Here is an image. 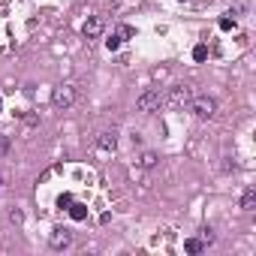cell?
<instances>
[{
  "instance_id": "1",
  "label": "cell",
  "mask_w": 256,
  "mask_h": 256,
  "mask_svg": "<svg viewBox=\"0 0 256 256\" xmlns=\"http://www.w3.org/2000/svg\"><path fill=\"white\" fill-rule=\"evenodd\" d=\"M187 106H190V112L196 114L199 121H211L214 114H217V100H214V97H208V94H199V97L193 94Z\"/></svg>"
},
{
  "instance_id": "2",
  "label": "cell",
  "mask_w": 256,
  "mask_h": 256,
  "mask_svg": "<svg viewBox=\"0 0 256 256\" xmlns=\"http://www.w3.org/2000/svg\"><path fill=\"white\" fill-rule=\"evenodd\" d=\"M190 97H193V87H190V85H172V87H169V94L163 97V106L184 109V106L190 103Z\"/></svg>"
},
{
  "instance_id": "3",
  "label": "cell",
  "mask_w": 256,
  "mask_h": 256,
  "mask_svg": "<svg viewBox=\"0 0 256 256\" xmlns=\"http://www.w3.org/2000/svg\"><path fill=\"white\" fill-rule=\"evenodd\" d=\"M160 106H163V94H160L157 87L142 90V94H139V100H136V109L142 112V114H154V112H160Z\"/></svg>"
},
{
  "instance_id": "4",
  "label": "cell",
  "mask_w": 256,
  "mask_h": 256,
  "mask_svg": "<svg viewBox=\"0 0 256 256\" xmlns=\"http://www.w3.org/2000/svg\"><path fill=\"white\" fill-rule=\"evenodd\" d=\"M76 103V85H69V82H63V85H57L55 90H52V106L55 109H69Z\"/></svg>"
},
{
  "instance_id": "5",
  "label": "cell",
  "mask_w": 256,
  "mask_h": 256,
  "mask_svg": "<svg viewBox=\"0 0 256 256\" xmlns=\"http://www.w3.org/2000/svg\"><path fill=\"white\" fill-rule=\"evenodd\" d=\"M73 244V232H69L66 226H57L52 235H49V247L52 250H63V247H69Z\"/></svg>"
},
{
  "instance_id": "6",
  "label": "cell",
  "mask_w": 256,
  "mask_h": 256,
  "mask_svg": "<svg viewBox=\"0 0 256 256\" xmlns=\"http://www.w3.org/2000/svg\"><path fill=\"white\" fill-rule=\"evenodd\" d=\"M106 30V21H103V15H90L85 25H82V33L87 36V39H97L100 33Z\"/></svg>"
},
{
  "instance_id": "7",
  "label": "cell",
  "mask_w": 256,
  "mask_h": 256,
  "mask_svg": "<svg viewBox=\"0 0 256 256\" xmlns=\"http://www.w3.org/2000/svg\"><path fill=\"white\" fill-rule=\"evenodd\" d=\"M97 148L112 154L114 148H118V133H114V130H103V133H97Z\"/></svg>"
},
{
  "instance_id": "8",
  "label": "cell",
  "mask_w": 256,
  "mask_h": 256,
  "mask_svg": "<svg viewBox=\"0 0 256 256\" xmlns=\"http://www.w3.org/2000/svg\"><path fill=\"white\" fill-rule=\"evenodd\" d=\"M66 211H69V217H73V220H87V205H82V202H73V205H69L66 208Z\"/></svg>"
},
{
  "instance_id": "9",
  "label": "cell",
  "mask_w": 256,
  "mask_h": 256,
  "mask_svg": "<svg viewBox=\"0 0 256 256\" xmlns=\"http://www.w3.org/2000/svg\"><path fill=\"white\" fill-rule=\"evenodd\" d=\"M241 208H244V211H253V208H256V190L253 187H247L241 193Z\"/></svg>"
},
{
  "instance_id": "10",
  "label": "cell",
  "mask_w": 256,
  "mask_h": 256,
  "mask_svg": "<svg viewBox=\"0 0 256 256\" xmlns=\"http://www.w3.org/2000/svg\"><path fill=\"white\" fill-rule=\"evenodd\" d=\"M184 250H187L190 256H199L205 250V241L202 238H187V241H184Z\"/></svg>"
},
{
  "instance_id": "11",
  "label": "cell",
  "mask_w": 256,
  "mask_h": 256,
  "mask_svg": "<svg viewBox=\"0 0 256 256\" xmlns=\"http://www.w3.org/2000/svg\"><path fill=\"white\" fill-rule=\"evenodd\" d=\"M157 163H160V157H157L154 151H145V154H142V160H139V166H142V169H154Z\"/></svg>"
},
{
  "instance_id": "12",
  "label": "cell",
  "mask_w": 256,
  "mask_h": 256,
  "mask_svg": "<svg viewBox=\"0 0 256 256\" xmlns=\"http://www.w3.org/2000/svg\"><path fill=\"white\" fill-rule=\"evenodd\" d=\"M205 57H208V45H205V42H199L196 49H193V60H196V63H202Z\"/></svg>"
},
{
  "instance_id": "13",
  "label": "cell",
  "mask_w": 256,
  "mask_h": 256,
  "mask_svg": "<svg viewBox=\"0 0 256 256\" xmlns=\"http://www.w3.org/2000/svg\"><path fill=\"white\" fill-rule=\"evenodd\" d=\"M121 42H124V39H121L118 33H112V36L106 39V49H109V52H118V49H121Z\"/></svg>"
},
{
  "instance_id": "14",
  "label": "cell",
  "mask_w": 256,
  "mask_h": 256,
  "mask_svg": "<svg viewBox=\"0 0 256 256\" xmlns=\"http://www.w3.org/2000/svg\"><path fill=\"white\" fill-rule=\"evenodd\" d=\"M9 148H12V139L0 133V157H6V154H9Z\"/></svg>"
},
{
  "instance_id": "15",
  "label": "cell",
  "mask_w": 256,
  "mask_h": 256,
  "mask_svg": "<svg viewBox=\"0 0 256 256\" xmlns=\"http://www.w3.org/2000/svg\"><path fill=\"white\" fill-rule=\"evenodd\" d=\"M118 36H121V39H133V36H136V28H130V25H121Z\"/></svg>"
},
{
  "instance_id": "16",
  "label": "cell",
  "mask_w": 256,
  "mask_h": 256,
  "mask_svg": "<svg viewBox=\"0 0 256 256\" xmlns=\"http://www.w3.org/2000/svg\"><path fill=\"white\" fill-rule=\"evenodd\" d=\"M199 238H202L205 244H214V229H211V226H205V229H202V235H199Z\"/></svg>"
},
{
  "instance_id": "17",
  "label": "cell",
  "mask_w": 256,
  "mask_h": 256,
  "mask_svg": "<svg viewBox=\"0 0 256 256\" xmlns=\"http://www.w3.org/2000/svg\"><path fill=\"white\" fill-rule=\"evenodd\" d=\"M69 205H73V196H69V193H60V196H57V208H69Z\"/></svg>"
},
{
  "instance_id": "18",
  "label": "cell",
  "mask_w": 256,
  "mask_h": 256,
  "mask_svg": "<svg viewBox=\"0 0 256 256\" xmlns=\"http://www.w3.org/2000/svg\"><path fill=\"white\" fill-rule=\"evenodd\" d=\"M9 220H12V223H21V220H25V214H21L18 208H12V211H9Z\"/></svg>"
},
{
  "instance_id": "19",
  "label": "cell",
  "mask_w": 256,
  "mask_h": 256,
  "mask_svg": "<svg viewBox=\"0 0 256 256\" xmlns=\"http://www.w3.org/2000/svg\"><path fill=\"white\" fill-rule=\"evenodd\" d=\"M232 28H235V21H232V18H220V30H232Z\"/></svg>"
},
{
  "instance_id": "20",
  "label": "cell",
  "mask_w": 256,
  "mask_h": 256,
  "mask_svg": "<svg viewBox=\"0 0 256 256\" xmlns=\"http://www.w3.org/2000/svg\"><path fill=\"white\" fill-rule=\"evenodd\" d=\"M181 3H187V0H181Z\"/></svg>"
},
{
  "instance_id": "21",
  "label": "cell",
  "mask_w": 256,
  "mask_h": 256,
  "mask_svg": "<svg viewBox=\"0 0 256 256\" xmlns=\"http://www.w3.org/2000/svg\"><path fill=\"white\" fill-rule=\"evenodd\" d=\"M0 106H3V103H0Z\"/></svg>"
}]
</instances>
